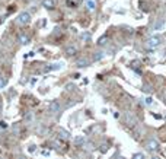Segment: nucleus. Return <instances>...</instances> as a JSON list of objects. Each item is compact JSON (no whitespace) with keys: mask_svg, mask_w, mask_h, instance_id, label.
Masks as SVG:
<instances>
[{"mask_svg":"<svg viewBox=\"0 0 166 159\" xmlns=\"http://www.w3.org/2000/svg\"><path fill=\"white\" fill-rule=\"evenodd\" d=\"M153 117H155L156 120H162V115H159V114H153Z\"/></svg>","mask_w":166,"mask_h":159,"instance_id":"24","label":"nucleus"},{"mask_svg":"<svg viewBox=\"0 0 166 159\" xmlns=\"http://www.w3.org/2000/svg\"><path fill=\"white\" fill-rule=\"evenodd\" d=\"M42 6H44L45 9L51 10V9H54L55 7V2L54 0H42Z\"/></svg>","mask_w":166,"mask_h":159,"instance_id":"5","label":"nucleus"},{"mask_svg":"<svg viewBox=\"0 0 166 159\" xmlns=\"http://www.w3.org/2000/svg\"><path fill=\"white\" fill-rule=\"evenodd\" d=\"M108 41H109V39H108V37H102V38H99V41H98V45H101V47H105L106 44H108Z\"/></svg>","mask_w":166,"mask_h":159,"instance_id":"13","label":"nucleus"},{"mask_svg":"<svg viewBox=\"0 0 166 159\" xmlns=\"http://www.w3.org/2000/svg\"><path fill=\"white\" fill-rule=\"evenodd\" d=\"M6 85H7V80H6L5 77L0 76V89H3V88L6 86Z\"/></svg>","mask_w":166,"mask_h":159,"instance_id":"19","label":"nucleus"},{"mask_svg":"<svg viewBox=\"0 0 166 159\" xmlns=\"http://www.w3.org/2000/svg\"><path fill=\"white\" fill-rule=\"evenodd\" d=\"M60 139H63V140H69V139H70V133L66 132V130H60Z\"/></svg>","mask_w":166,"mask_h":159,"instance_id":"12","label":"nucleus"},{"mask_svg":"<svg viewBox=\"0 0 166 159\" xmlns=\"http://www.w3.org/2000/svg\"><path fill=\"white\" fill-rule=\"evenodd\" d=\"M48 108H50L51 112H60V102L58 101H50V104H48Z\"/></svg>","mask_w":166,"mask_h":159,"instance_id":"4","label":"nucleus"},{"mask_svg":"<svg viewBox=\"0 0 166 159\" xmlns=\"http://www.w3.org/2000/svg\"><path fill=\"white\" fill-rule=\"evenodd\" d=\"M127 124L131 127L136 126V124H137V118H136L133 114H127Z\"/></svg>","mask_w":166,"mask_h":159,"instance_id":"9","label":"nucleus"},{"mask_svg":"<svg viewBox=\"0 0 166 159\" xmlns=\"http://www.w3.org/2000/svg\"><path fill=\"white\" fill-rule=\"evenodd\" d=\"M144 104H146V105H152V104H153V98L147 96V98L144 99Z\"/></svg>","mask_w":166,"mask_h":159,"instance_id":"20","label":"nucleus"},{"mask_svg":"<svg viewBox=\"0 0 166 159\" xmlns=\"http://www.w3.org/2000/svg\"><path fill=\"white\" fill-rule=\"evenodd\" d=\"M144 91H146V92H150L152 89H150V86H144Z\"/></svg>","mask_w":166,"mask_h":159,"instance_id":"26","label":"nucleus"},{"mask_svg":"<svg viewBox=\"0 0 166 159\" xmlns=\"http://www.w3.org/2000/svg\"><path fill=\"white\" fill-rule=\"evenodd\" d=\"M163 25H165V21H163V19H159V21L156 22V25H155V31H159V29H162V28H163Z\"/></svg>","mask_w":166,"mask_h":159,"instance_id":"14","label":"nucleus"},{"mask_svg":"<svg viewBox=\"0 0 166 159\" xmlns=\"http://www.w3.org/2000/svg\"><path fill=\"white\" fill-rule=\"evenodd\" d=\"M16 22L19 23V25H28V23L31 22V13H28V12L19 13L16 18Z\"/></svg>","mask_w":166,"mask_h":159,"instance_id":"2","label":"nucleus"},{"mask_svg":"<svg viewBox=\"0 0 166 159\" xmlns=\"http://www.w3.org/2000/svg\"><path fill=\"white\" fill-rule=\"evenodd\" d=\"M66 88H67V91H73V89H72V88H73V85H72V83H69Z\"/></svg>","mask_w":166,"mask_h":159,"instance_id":"25","label":"nucleus"},{"mask_svg":"<svg viewBox=\"0 0 166 159\" xmlns=\"http://www.w3.org/2000/svg\"><path fill=\"white\" fill-rule=\"evenodd\" d=\"M74 143H76V145H85V137L77 136L76 139H74Z\"/></svg>","mask_w":166,"mask_h":159,"instance_id":"17","label":"nucleus"},{"mask_svg":"<svg viewBox=\"0 0 166 159\" xmlns=\"http://www.w3.org/2000/svg\"><path fill=\"white\" fill-rule=\"evenodd\" d=\"M18 39H19V43H21L22 45L29 44V37L25 35V34H19V35H18Z\"/></svg>","mask_w":166,"mask_h":159,"instance_id":"7","label":"nucleus"},{"mask_svg":"<svg viewBox=\"0 0 166 159\" xmlns=\"http://www.w3.org/2000/svg\"><path fill=\"white\" fill-rule=\"evenodd\" d=\"M63 67V63H54V64H50L48 67H45V71H53V70H60Z\"/></svg>","mask_w":166,"mask_h":159,"instance_id":"6","label":"nucleus"},{"mask_svg":"<svg viewBox=\"0 0 166 159\" xmlns=\"http://www.w3.org/2000/svg\"><path fill=\"white\" fill-rule=\"evenodd\" d=\"M66 54L70 55V57H73V55L77 54V48H76V47H73V45H69V47L66 48Z\"/></svg>","mask_w":166,"mask_h":159,"instance_id":"8","label":"nucleus"},{"mask_svg":"<svg viewBox=\"0 0 166 159\" xmlns=\"http://www.w3.org/2000/svg\"><path fill=\"white\" fill-rule=\"evenodd\" d=\"M7 127H9V124L5 120H0V130H6Z\"/></svg>","mask_w":166,"mask_h":159,"instance_id":"18","label":"nucleus"},{"mask_svg":"<svg viewBox=\"0 0 166 159\" xmlns=\"http://www.w3.org/2000/svg\"><path fill=\"white\" fill-rule=\"evenodd\" d=\"M133 156H134V158H140V159L144 158V155H143V153H134Z\"/></svg>","mask_w":166,"mask_h":159,"instance_id":"22","label":"nucleus"},{"mask_svg":"<svg viewBox=\"0 0 166 159\" xmlns=\"http://www.w3.org/2000/svg\"><path fill=\"white\" fill-rule=\"evenodd\" d=\"M160 43H162V38L159 37V35H152V37L147 39V48L155 50L160 45Z\"/></svg>","mask_w":166,"mask_h":159,"instance_id":"1","label":"nucleus"},{"mask_svg":"<svg viewBox=\"0 0 166 159\" xmlns=\"http://www.w3.org/2000/svg\"><path fill=\"white\" fill-rule=\"evenodd\" d=\"M79 5V0H67V6L70 7H77Z\"/></svg>","mask_w":166,"mask_h":159,"instance_id":"16","label":"nucleus"},{"mask_svg":"<svg viewBox=\"0 0 166 159\" xmlns=\"http://www.w3.org/2000/svg\"><path fill=\"white\" fill-rule=\"evenodd\" d=\"M25 57H26V59H28V57H34V53H28V54L25 55Z\"/></svg>","mask_w":166,"mask_h":159,"instance_id":"27","label":"nucleus"},{"mask_svg":"<svg viewBox=\"0 0 166 159\" xmlns=\"http://www.w3.org/2000/svg\"><path fill=\"white\" fill-rule=\"evenodd\" d=\"M101 59H104V51H98V53H95L93 54V60L95 61H99Z\"/></svg>","mask_w":166,"mask_h":159,"instance_id":"15","label":"nucleus"},{"mask_svg":"<svg viewBox=\"0 0 166 159\" xmlns=\"http://www.w3.org/2000/svg\"><path fill=\"white\" fill-rule=\"evenodd\" d=\"M146 148H147L149 152H157L160 149V145H159V142L156 139H150L149 142H147V145H146Z\"/></svg>","mask_w":166,"mask_h":159,"instance_id":"3","label":"nucleus"},{"mask_svg":"<svg viewBox=\"0 0 166 159\" xmlns=\"http://www.w3.org/2000/svg\"><path fill=\"white\" fill-rule=\"evenodd\" d=\"M35 150H37V146H35V145H32V146H29V152H31V153H34Z\"/></svg>","mask_w":166,"mask_h":159,"instance_id":"21","label":"nucleus"},{"mask_svg":"<svg viewBox=\"0 0 166 159\" xmlns=\"http://www.w3.org/2000/svg\"><path fill=\"white\" fill-rule=\"evenodd\" d=\"M82 38H83V39H89V38H90V34H83Z\"/></svg>","mask_w":166,"mask_h":159,"instance_id":"23","label":"nucleus"},{"mask_svg":"<svg viewBox=\"0 0 166 159\" xmlns=\"http://www.w3.org/2000/svg\"><path fill=\"white\" fill-rule=\"evenodd\" d=\"M86 9L89 12H93L96 9V3H95V0H86Z\"/></svg>","mask_w":166,"mask_h":159,"instance_id":"10","label":"nucleus"},{"mask_svg":"<svg viewBox=\"0 0 166 159\" xmlns=\"http://www.w3.org/2000/svg\"><path fill=\"white\" fill-rule=\"evenodd\" d=\"M76 66L77 67H88L89 60L88 59H79V60H76Z\"/></svg>","mask_w":166,"mask_h":159,"instance_id":"11","label":"nucleus"}]
</instances>
